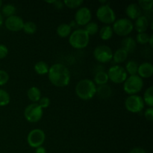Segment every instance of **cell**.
<instances>
[{
	"label": "cell",
	"mask_w": 153,
	"mask_h": 153,
	"mask_svg": "<svg viewBox=\"0 0 153 153\" xmlns=\"http://www.w3.org/2000/svg\"><path fill=\"white\" fill-rule=\"evenodd\" d=\"M69 25H70V26L71 27L72 29H73V28H76V27H77V26H79V25H77V23H76V21H75V20H72L71 22H70V23H69Z\"/></svg>",
	"instance_id": "cell-41"
},
{
	"label": "cell",
	"mask_w": 153,
	"mask_h": 153,
	"mask_svg": "<svg viewBox=\"0 0 153 153\" xmlns=\"http://www.w3.org/2000/svg\"><path fill=\"white\" fill-rule=\"evenodd\" d=\"M92 18L91 10L87 7H81L77 10L75 13L74 20L78 25L85 26L89 23Z\"/></svg>",
	"instance_id": "cell-12"
},
{
	"label": "cell",
	"mask_w": 153,
	"mask_h": 153,
	"mask_svg": "<svg viewBox=\"0 0 153 153\" xmlns=\"http://www.w3.org/2000/svg\"><path fill=\"white\" fill-rule=\"evenodd\" d=\"M43 109L38 103H31L25 107L24 110V117L28 122L35 123L42 119Z\"/></svg>",
	"instance_id": "cell-7"
},
{
	"label": "cell",
	"mask_w": 153,
	"mask_h": 153,
	"mask_svg": "<svg viewBox=\"0 0 153 153\" xmlns=\"http://www.w3.org/2000/svg\"><path fill=\"white\" fill-rule=\"evenodd\" d=\"M54 1H55V0H52V1H46V2H47V3H51V4H53Z\"/></svg>",
	"instance_id": "cell-44"
},
{
	"label": "cell",
	"mask_w": 153,
	"mask_h": 153,
	"mask_svg": "<svg viewBox=\"0 0 153 153\" xmlns=\"http://www.w3.org/2000/svg\"><path fill=\"white\" fill-rule=\"evenodd\" d=\"M128 54L124 49L120 48V49H117L114 52H113L112 60H114V61L117 64H121L126 61V59L128 58Z\"/></svg>",
	"instance_id": "cell-22"
},
{
	"label": "cell",
	"mask_w": 153,
	"mask_h": 153,
	"mask_svg": "<svg viewBox=\"0 0 153 153\" xmlns=\"http://www.w3.org/2000/svg\"><path fill=\"white\" fill-rule=\"evenodd\" d=\"M114 33L120 37H127L134 29L133 22L128 18H120L116 19L112 25Z\"/></svg>",
	"instance_id": "cell-5"
},
{
	"label": "cell",
	"mask_w": 153,
	"mask_h": 153,
	"mask_svg": "<svg viewBox=\"0 0 153 153\" xmlns=\"http://www.w3.org/2000/svg\"><path fill=\"white\" fill-rule=\"evenodd\" d=\"M34 70L36 73L40 76L48 74L49 70V67L44 61H38L34 66Z\"/></svg>",
	"instance_id": "cell-24"
},
{
	"label": "cell",
	"mask_w": 153,
	"mask_h": 153,
	"mask_svg": "<svg viewBox=\"0 0 153 153\" xmlns=\"http://www.w3.org/2000/svg\"><path fill=\"white\" fill-rule=\"evenodd\" d=\"M145 104L142 97L139 95L128 96L125 100V107L131 113H139L144 108Z\"/></svg>",
	"instance_id": "cell-10"
},
{
	"label": "cell",
	"mask_w": 153,
	"mask_h": 153,
	"mask_svg": "<svg viewBox=\"0 0 153 153\" xmlns=\"http://www.w3.org/2000/svg\"><path fill=\"white\" fill-rule=\"evenodd\" d=\"M90 36L82 28L74 30L69 36V43L74 49H85L88 46Z\"/></svg>",
	"instance_id": "cell-3"
},
{
	"label": "cell",
	"mask_w": 153,
	"mask_h": 153,
	"mask_svg": "<svg viewBox=\"0 0 153 153\" xmlns=\"http://www.w3.org/2000/svg\"><path fill=\"white\" fill-rule=\"evenodd\" d=\"M97 17L100 22L110 25L116 20V14L109 4H101L97 10Z\"/></svg>",
	"instance_id": "cell-6"
},
{
	"label": "cell",
	"mask_w": 153,
	"mask_h": 153,
	"mask_svg": "<svg viewBox=\"0 0 153 153\" xmlns=\"http://www.w3.org/2000/svg\"><path fill=\"white\" fill-rule=\"evenodd\" d=\"M143 88V80L137 75L129 76L123 82V91L126 94L136 95Z\"/></svg>",
	"instance_id": "cell-4"
},
{
	"label": "cell",
	"mask_w": 153,
	"mask_h": 153,
	"mask_svg": "<svg viewBox=\"0 0 153 153\" xmlns=\"http://www.w3.org/2000/svg\"><path fill=\"white\" fill-rule=\"evenodd\" d=\"M46 140V134L40 128L31 130L27 136V142L31 147L36 148L41 146Z\"/></svg>",
	"instance_id": "cell-11"
},
{
	"label": "cell",
	"mask_w": 153,
	"mask_h": 153,
	"mask_svg": "<svg viewBox=\"0 0 153 153\" xmlns=\"http://www.w3.org/2000/svg\"><path fill=\"white\" fill-rule=\"evenodd\" d=\"M137 48V43L131 37H126L121 41V49H124L127 53H132Z\"/></svg>",
	"instance_id": "cell-17"
},
{
	"label": "cell",
	"mask_w": 153,
	"mask_h": 153,
	"mask_svg": "<svg viewBox=\"0 0 153 153\" xmlns=\"http://www.w3.org/2000/svg\"><path fill=\"white\" fill-rule=\"evenodd\" d=\"M50 100L49 97H41L40 100L38 101V105L42 108L43 109L47 108L49 105H50Z\"/></svg>",
	"instance_id": "cell-35"
},
{
	"label": "cell",
	"mask_w": 153,
	"mask_h": 153,
	"mask_svg": "<svg viewBox=\"0 0 153 153\" xmlns=\"http://www.w3.org/2000/svg\"><path fill=\"white\" fill-rule=\"evenodd\" d=\"M153 75V66L150 62H143L140 64L137 70V76L142 79H149Z\"/></svg>",
	"instance_id": "cell-14"
},
{
	"label": "cell",
	"mask_w": 153,
	"mask_h": 153,
	"mask_svg": "<svg viewBox=\"0 0 153 153\" xmlns=\"http://www.w3.org/2000/svg\"><path fill=\"white\" fill-rule=\"evenodd\" d=\"M140 9H143L144 10H152L153 7V1L152 0H141L137 3Z\"/></svg>",
	"instance_id": "cell-33"
},
{
	"label": "cell",
	"mask_w": 153,
	"mask_h": 153,
	"mask_svg": "<svg viewBox=\"0 0 153 153\" xmlns=\"http://www.w3.org/2000/svg\"><path fill=\"white\" fill-rule=\"evenodd\" d=\"M3 21H4V19H3V16L2 15H1V13H0V28H1V25H2Z\"/></svg>",
	"instance_id": "cell-43"
},
{
	"label": "cell",
	"mask_w": 153,
	"mask_h": 153,
	"mask_svg": "<svg viewBox=\"0 0 153 153\" xmlns=\"http://www.w3.org/2000/svg\"><path fill=\"white\" fill-rule=\"evenodd\" d=\"M10 94L4 90L0 89V107L7 105L10 103Z\"/></svg>",
	"instance_id": "cell-30"
},
{
	"label": "cell",
	"mask_w": 153,
	"mask_h": 153,
	"mask_svg": "<svg viewBox=\"0 0 153 153\" xmlns=\"http://www.w3.org/2000/svg\"><path fill=\"white\" fill-rule=\"evenodd\" d=\"M1 7H2V1L0 0V8H1Z\"/></svg>",
	"instance_id": "cell-45"
},
{
	"label": "cell",
	"mask_w": 153,
	"mask_h": 153,
	"mask_svg": "<svg viewBox=\"0 0 153 153\" xmlns=\"http://www.w3.org/2000/svg\"><path fill=\"white\" fill-rule=\"evenodd\" d=\"M9 74L5 70H0V86L4 85L9 81Z\"/></svg>",
	"instance_id": "cell-34"
},
{
	"label": "cell",
	"mask_w": 153,
	"mask_h": 153,
	"mask_svg": "<svg viewBox=\"0 0 153 153\" xmlns=\"http://www.w3.org/2000/svg\"><path fill=\"white\" fill-rule=\"evenodd\" d=\"M149 35L148 33L143 32V33H137V36H136V43H139V44L144 45L149 43Z\"/></svg>",
	"instance_id": "cell-31"
},
{
	"label": "cell",
	"mask_w": 153,
	"mask_h": 153,
	"mask_svg": "<svg viewBox=\"0 0 153 153\" xmlns=\"http://www.w3.org/2000/svg\"><path fill=\"white\" fill-rule=\"evenodd\" d=\"M72 28L68 23H61L57 27L56 33L60 37L66 38L72 33Z\"/></svg>",
	"instance_id": "cell-21"
},
{
	"label": "cell",
	"mask_w": 153,
	"mask_h": 153,
	"mask_svg": "<svg viewBox=\"0 0 153 153\" xmlns=\"http://www.w3.org/2000/svg\"><path fill=\"white\" fill-rule=\"evenodd\" d=\"M27 97L33 103H37L41 98V91L37 87H31L27 91Z\"/></svg>",
	"instance_id": "cell-18"
},
{
	"label": "cell",
	"mask_w": 153,
	"mask_h": 153,
	"mask_svg": "<svg viewBox=\"0 0 153 153\" xmlns=\"http://www.w3.org/2000/svg\"><path fill=\"white\" fill-rule=\"evenodd\" d=\"M75 92L77 97L82 100H91L97 93V85L94 81L84 79L79 81L76 85Z\"/></svg>",
	"instance_id": "cell-2"
},
{
	"label": "cell",
	"mask_w": 153,
	"mask_h": 153,
	"mask_svg": "<svg viewBox=\"0 0 153 153\" xmlns=\"http://www.w3.org/2000/svg\"><path fill=\"white\" fill-rule=\"evenodd\" d=\"M126 13L128 19H136L141 16V9L138 6L137 3H131L128 4L126 8Z\"/></svg>",
	"instance_id": "cell-16"
},
{
	"label": "cell",
	"mask_w": 153,
	"mask_h": 153,
	"mask_svg": "<svg viewBox=\"0 0 153 153\" xmlns=\"http://www.w3.org/2000/svg\"><path fill=\"white\" fill-rule=\"evenodd\" d=\"M139 64L134 61H128L126 65V71L127 74H129L130 76H134L137 75V70H138Z\"/></svg>",
	"instance_id": "cell-27"
},
{
	"label": "cell",
	"mask_w": 153,
	"mask_h": 153,
	"mask_svg": "<svg viewBox=\"0 0 153 153\" xmlns=\"http://www.w3.org/2000/svg\"><path fill=\"white\" fill-rule=\"evenodd\" d=\"M53 6L58 10H60V9H62L63 7H64V4L63 2V1H61V0H55L53 2Z\"/></svg>",
	"instance_id": "cell-38"
},
{
	"label": "cell",
	"mask_w": 153,
	"mask_h": 153,
	"mask_svg": "<svg viewBox=\"0 0 153 153\" xmlns=\"http://www.w3.org/2000/svg\"><path fill=\"white\" fill-rule=\"evenodd\" d=\"M64 6L67 7L68 8L76 9L82 6L84 1L82 0H64Z\"/></svg>",
	"instance_id": "cell-32"
},
{
	"label": "cell",
	"mask_w": 153,
	"mask_h": 153,
	"mask_svg": "<svg viewBox=\"0 0 153 153\" xmlns=\"http://www.w3.org/2000/svg\"><path fill=\"white\" fill-rule=\"evenodd\" d=\"M149 25V21L146 16H139L137 19H135L134 23H133L134 28L137 31V33H143L146 32V30L148 29Z\"/></svg>",
	"instance_id": "cell-15"
},
{
	"label": "cell",
	"mask_w": 153,
	"mask_h": 153,
	"mask_svg": "<svg viewBox=\"0 0 153 153\" xmlns=\"http://www.w3.org/2000/svg\"><path fill=\"white\" fill-rule=\"evenodd\" d=\"M129 153H146V151L141 147H134L131 149Z\"/></svg>",
	"instance_id": "cell-39"
},
{
	"label": "cell",
	"mask_w": 153,
	"mask_h": 153,
	"mask_svg": "<svg viewBox=\"0 0 153 153\" xmlns=\"http://www.w3.org/2000/svg\"><path fill=\"white\" fill-rule=\"evenodd\" d=\"M108 81L109 79L107 73L103 70H100V71L97 72L94 78V82L96 85H97L98 86L107 85Z\"/></svg>",
	"instance_id": "cell-20"
},
{
	"label": "cell",
	"mask_w": 153,
	"mask_h": 153,
	"mask_svg": "<svg viewBox=\"0 0 153 153\" xmlns=\"http://www.w3.org/2000/svg\"><path fill=\"white\" fill-rule=\"evenodd\" d=\"M94 57L98 62L102 64L110 62L113 58V51L107 45H100L94 49Z\"/></svg>",
	"instance_id": "cell-9"
},
{
	"label": "cell",
	"mask_w": 153,
	"mask_h": 153,
	"mask_svg": "<svg viewBox=\"0 0 153 153\" xmlns=\"http://www.w3.org/2000/svg\"><path fill=\"white\" fill-rule=\"evenodd\" d=\"M24 20L17 15H13V16H10V17L6 18L4 21V25L6 28L10 31L13 32H17L22 30L24 25Z\"/></svg>",
	"instance_id": "cell-13"
},
{
	"label": "cell",
	"mask_w": 153,
	"mask_h": 153,
	"mask_svg": "<svg viewBox=\"0 0 153 153\" xmlns=\"http://www.w3.org/2000/svg\"><path fill=\"white\" fill-rule=\"evenodd\" d=\"M145 105L149 106V108H152L153 106V87L150 86L145 91L143 94V97H142Z\"/></svg>",
	"instance_id": "cell-25"
},
{
	"label": "cell",
	"mask_w": 153,
	"mask_h": 153,
	"mask_svg": "<svg viewBox=\"0 0 153 153\" xmlns=\"http://www.w3.org/2000/svg\"><path fill=\"white\" fill-rule=\"evenodd\" d=\"M8 54V49L4 44H0V59L5 58Z\"/></svg>",
	"instance_id": "cell-37"
},
{
	"label": "cell",
	"mask_w": 153,
	"mask_h": 153,
	"mask_svg": "<svg viewBox=\"0 0 153 153\" xmlns=\"http://www.w3.org/2000/svg\"><path fill=\"white\" fill-rule=\"evenodd\" d=\"M144 117L146 120L152 122L153 120V108H148L146 109L144 112Z\"/></svg>",
	"instance_id": "cell-36"
},
{
	"label": "cell",
	"mask_w": 153,
	"mask_h": 153,
	"mask_svg": "<svg viewBox=\"0 0 153 153\" xmlns=\"http://www.w3.org/2000/svg\"><path fill=\"white\" fill-rule=\"evenodd\" d=\"M24 32L27 34H33L37 31V25L32 21H28L24 22L23 28Z\"/></svg>",
	"instance_id": "cell-29"
},
{
	"label": "cell",
	"mask_w": 153,
	"mask_h": 153,
	"mask_svg": "<svg viewBox=\"0 0 153 153\" xmlns=\"http://www.w3.org/2000/svg\"><path fill=\"white\" fill-rule=\"evenodd\" d=\"M149 43L151 48L153 47V35H150V37H149V43Z\"/></svg>",
	"instance_id": "cell-42"
},
{
	"label": "cell",
	"mask_w": 153,
	"mask_h": 153,
	"mask_svg": "<svg viewBox=\"0 0 153 153\" xmlns=\"http://www.w3.org/2000/svg\"><path fill=\"white\" fill-rule=\"evenodd\" d=\"M89 36H93L99 31V25L95 22H90L83 28Z\"/></svg>",
	"instance_id": "cell-28"
},
{
	"label": "cell",
	"mask_w": 153,
	"mask_h": 153,
	"mask_svg": "<svg viewBox=\"0 0 153 153\" xmlns=\"http://www.w3.org/2000/svg\"><path fill=\"white\" fill-rule=\"evenodd\" d=\"M35 153H46V150L43 146H39L35 149Z\"/></svg>",
	"instance_id": "cell-40"
},
{
	"label": "cell",
	"mask_w": 153,
	"mask_h": 153,
	"mask_svg": "<svg viewBox=\"0 0 153 153\" xmlns=\"http://www.w3.org/2000/svg\"><path fill=\"white\" fill-rule=\"evenodd\" d=\"M49 80L54 86L64 88L70 82V73L67 67L61 63H56L49 67L48 73Z\"/></svg>",
	"instance_id": "cell-1"
},
{
	"label": "cell",
	"mask_w": 153,
	"mask_h": 153,
	"mask_svg": "<svg viewBox=\"0 0 153 153\" xmlns=\"http://www.w3.org/2000/svg\"><path fill=\"white\" fill-rule=\"evenodd\" d=\"M16 8L13 4H5L1 7V11L0 13H1L2 16L5 17H10V16L15 15Z\"/></svg>",
	"instance_id": "cell-26"
},
{
	"label": "cell",
	"mask_w": 153,
	"mask_h": 153,
	"mask_svg": "<svg viewBox=\"0 0 153 153\" xmlns=\"http://www.w3.org/2000/svg\"><path fill=\"white\" fill-rule=\"evenodd\" d=\"M96 94L101 99H108L111 97L112 89L109 85H104L97 87V93Z\"/></svg>",
	"instance_id": "cell-19"
},
{
	"label": "cell",
	"mask_w": 153,
	"mask_h": 153,
	"mask_svg": "<svg viewBox=\"0 0 153 153\" xmlns=\"http://www.w3.org/2000/svg\"><path fill=\"white\" fill-rule=\"evenodd\" d=\"M108 79L114 84H122L128 77L125 68L120 65H114L109 68L107 73Z\"/></svg>",
	"instance_id": "cell-8"
},
{
	"label": "cell",
	"mask_w": 153,
	"mask_h": 153,
	"mask_svg": "<svg viewBox=\"0 0 153 153\" xmlns=\"http://www.w3.org/2000/svg\"><path fill=\"white\" fill-rule=\"evenodd\" d=\"M99 32H100V37L102 40H108L113 37L114 31L111 25H104L100 28V30H99Z\"/></svg>",
	"instance_id": "cell-23"
}]
</instances>
